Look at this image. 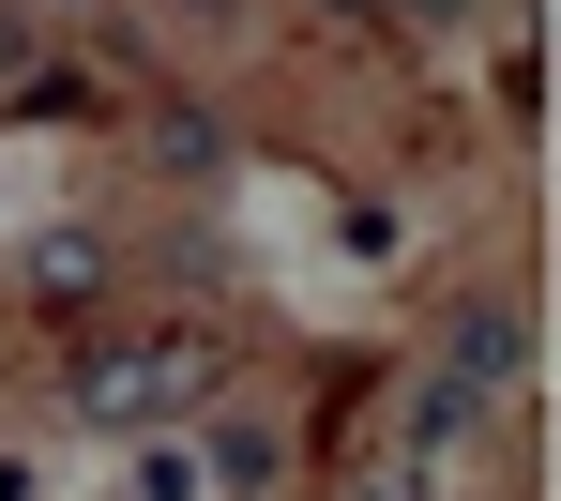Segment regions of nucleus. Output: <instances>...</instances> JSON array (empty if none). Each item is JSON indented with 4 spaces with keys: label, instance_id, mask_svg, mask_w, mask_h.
<instances>
[{
    "label": "nucleus",
    "instance_id": "obj_1",
    "mask_svg": "<svg viewBox=\"0 0 561 501\" xmlns=\"http://www.w3.org/2000/svg\"><path fill=\"white\" fill-rule=\"evenodd\" d=\"M183 350H106L92 380H77V410H92V425H152V410H183Z\"/></svg>",
    "mask_w": 561,
    "mask_h": 501
},
{
    "label": "nucleus",
    "instance_id": "obj_2",
    "mask_svg": "<svg viewBox=\"0 0 561 501\" xmlns=\"http://www.w3.org/2000/svg\"><path fill=\"white\" fill-rule=\"evenodd\" d=\"M516 365H531V319H516V304H456V365H440V380H470V396H501Z\"/></svg>",
    "mask_w": 561,
    "mask_h": 501
},
{
    "label": "nucleus",
    "instance_id": "obj_3",
    "mask_svg": "<svg viewBox=\"0 0 561 501\" xmlns=\"http://www.w3.org/2000/svg\"><path fill=\"white\" fill-rule=\"evenodd\" d=\"M470 425H485V396H470V380H425V396H410V441H425V456H456Z\"/></svg>",
    "mask_w": 561,
    "mask_h": 501
},
{
    "label": "nucleus",
    "instance_id": "obj_4",
    "mask_svg": "<svg viewBox=\"0 0 561 501\" xmlns=\"http://www.w3.org/2000/svg\"><path fill=\"white\" fill-rule=\"evenodd\" d=\"M213 471L228 487H274V425H213Z\"/></svg>",
    "mask_w": 561,
    "mask_h": 501
},
{
    "label": "nucleus",
    "instance_id": "obj_5",
    "mask_svg": "<svg viewBox=\"0 0 561 501\" xmlns=\"http://www.w3.org/2000/svg\"><path fill=\"white\" fill-rule=\"evenodd\" d=\"M394 15H425V31H470V0H394Z\"/></svg>",
    "mask_w": 561,
    "mask_h": 501
},
{
    "label": "nucleus",
    "instance_id": "obj_6",
    "mask_svg": "<svg viewBox=\"0 0 561 501\" xmlns=\"http://www.w3.org/2000/svg\"><path fill=\"white\" fill-rule=\"evenodd\" d=\"M334 15H379V0H334Z\"/></svg>",
    "mask_w": 561,
    "mask_h": 501
},
{
    "label": "nucleus",
    "instance_id": "obj_7",
    "mask_svg": "<svg viewBox=\"0 0 561 501\" xmlns=\"http://www.w3.org/2000/svg\"><path fill=\"white\" fill-rule=\"evenodd\" d=\"M197 15H228V0H197Z\"/></svg>",
    "mask_w": 561,
    "mask_h": 501
}]
</instances>
